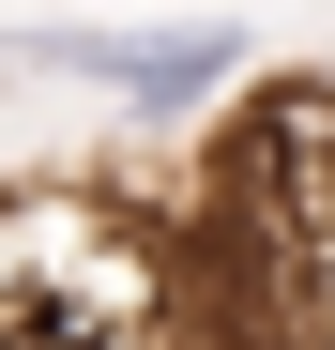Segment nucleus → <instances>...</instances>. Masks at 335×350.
I'll list each match as a JSON object with an SVG mask.
<instances>
[{
    "mask_svg": "<svg viewBox=\"0 0 335 350\" xmlns=\"http://www.w3.org/2000/svg\"><path fill=\"white\" fill-rule=\"evenodd\" d=\"M0 77H77V92H107L122 122H183V107H213L244 77V31H122V16H62V31H0Z\"/></svg>",
    "mask_w": 335,
    "mask_h": 350,
    "instance_id": "f257e3e1",
    "label": "nucleus"
}]
</instances>
